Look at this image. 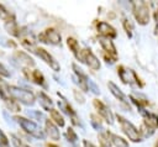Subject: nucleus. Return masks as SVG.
<instances>
[{
	"label": "nucleus",
	"instance_id": "1",
	"mask_svg": "<svg viewBox=\"0 0 158 147\" xmlns=\"http://www.w3.org/2000/svg\"><path fill=\"white\" fill-rule=\"evenodd\" d=\"M14 120L21 126V128L27 132L28 135H31L32 137L35 138H40V140H43L44 138V132L41 130V127L33 122L32 120H28L26 117H22V116H15Z\"/></svg>",
	"mask_w": 158,
	"mask_h": 147
},
{
	"label": "nucleus",
	"instance_id": "2",
	"mask_svg": "<svg viewBox=\"0 0 158 147\" xmlns=\"http://www.w3.org/2000/svg\"><path fill=\"white\" fill-rule=\"evenodd\" d=\"M116 119L118 120V124L121 126V130L128 137V140H131L132 142H141L142 141V136H141L139 130L132 122H130L127 119H125L121 115H116Z\"/></svg>",
	"mask_w": 158,
	"mask_h": 147
},
{
	"label": "nucleus",
	"instance_id": "3",
	"mask_svg": "<svg viewBox=\"0 0 158 147\" xmlns=\"http://www.w3.org/2000/svg\"><path fill=\"white\" fill-rule=\"evenodd\" d=\"M10 94L11 96L23 104V105H27V106H31L35 104L36 99H35V94L27 89H23V88H19V86H15V85H10Z\"/></svg>",
	"mask_w": 158,
	"mask_h": 147
},
{
	"label": "nucleus",
	"instance_id": "4",
	"mask_svg": "<svg viewBox=\"0 0 158 147\" xmlns=\"http://www.w3.org/2000/svg\"><path fill=\"white\" fill-rule=\"evenodd\" d=\"M132 10L139 25H147L149 22V5L146 1H132Z\"/></svg>",
	"mask_w": 158,
	"mask_h": 147
},
{
	"label": "nucleus",
	"instance_id": "5",
	"mask_svg": "<svg viewBox=\"0 0 158 147\" xmlns=\"http://www.w3.org/2000/svg\"><path fill=\"white\" fill-rule=\"evenodd\" d=\"M117 74H118L120 79L122 80V83H125V84L137 85V86H139V88L143 86V84H142V82H141V79H139V77L136 74L135 70H132V69H130V68H126V67H123V65H120V67L117 68Z\"/></svg>",
	"mask_w": 158,
	"mask_h": 147
},
{
	"label": "nucleus",
	"instance_id": "6",
	"mask_svg": "<svg viewBox=\"0 0 158 147\" xmlns=\"http://www.w3.org/2000/svg\"><path fill=\"white\" fill-rule=\"evenodd\" d=\"M27 49H30L31 52H33L35 54H37L42 61H44L54 72H59L60 70V65L59 63L56 61V58L48 52L46 51L44 48H41V47H36V46H32V47H28Z\"/></svg>",
	"mask_w": 158,
	"mask_h": 147
},
{
	"label": "nucleus",
	"instance_id": "7",
	"mask_svg": "<svg viewBox=\"0 0 158 147\" xmlns=\"http://www.w3.org/2000/svg\"><path fill=\"white\" fill-rule=\"evenodd\" d=\"M99 43L104 49V57H105L107 63H114L115 61H117V51H116V47H115L114 42L110 38L100 37Z\"/></svg>",
	"mask_w": 158,
	"mask_h": 147
},
{
	"label": "nucleus",
	"instance_id": "8",
	"mask_svg": "<svg viewBox=\"0 0 158 147\" xmlns=\"http://www.w3.org/2000/svg\"><path fill=\"white\" fill-rule=\"evenodd\" d=\"M78 59H79L80 62L85 63V64H86L90 69H93V70H99L100 67H101L99 58H98V57L91 52V49H89V48L81 49L80 53H79V58H78Z\"/></svg>",
	"mask_w": 158,
	"mask_h": 147
},
{
	"label": "nucleus",
	"instance_id": "9",
	"mask_svg": "<svg viewBox=\"0 0 158 147\" xmlns=\"http://www.w3.org/2000/svg\"><path fill=\"white\" fill-rule=\"evenodd\" d=\"M38 40L43 43H47V44H60V35L57 30L54 28H46L42 33H40L38 36Z\"/></svg>",
	"mask_w": 158,
	"mask_h": 147
},
{
	"label": "nucleus",
	"instance_id": "10",
	"mask_svg": "<svg viewBox=\"0 0 158 147\" xmlns=\"http://www.w3.org/2000/svg\"><path fill=\"white\" fill-rule=\"evenodd\" d=\"M93 105H94V107L96 109L99 116H100L102 120H105L109 125H112V124H114V114L111 112V110L107 107L106 104H104V103H102L101 100H99V99H95V100L93 101Z\"/></svg>",
	"mask_w": 158,
	"mask_h": 147
},
{
	"label": "nucleus",
	"instance_id": "11",
	"mask_svg": "<svg viewBox=\"0 0 158 147\" xmlns=\"http://www.w3.org/2000/svg\"><path fill=\"white\" fill-rule=\"evenodd\" d=\"M143 116V126H146L147 128H149L151 131H156V128L158 127V116L153 112L147 111L146 109L139 111Z\"/></svg>",
	"mask_w": 158,
	"mask_h": 147
},
{
	"label": "nucleus",
	"instance_id": "12",
	"mask_svg": "<svg viewBox=\"0 0 158 147\" xmlns=\"http://www.w3.org/2000/svg\"><path fill=\"white\" fill-rule=\"evenodd\" d=\"M96 27H98L99 35H100L101 37H104V38H110V40H112V38H115V37L117 36L116 30H115L110 23H107V22H105V21L98 22Z\"/></svg>",
	"mask_w": 158,
	"mask_h": 147
},
{
	"label": "nucleus",
	"instance_id": "13",
	"mask_svg": "<svg viewBox=\"0 0 158 147\" xmlns=\"http://www.w3.org/2000/svg\"><path fill=\"white\" fill-rule=\"evenodd\" d=\"M72 67H73V70H74V73H75V75L78 78V84H79L80 89L83 91H89V80H90V78L75 63H73Z\"/></svg>",
	"mask_w": 158,
	"mask_h": 147
},
{
	"label": "nucleus",
	"instance_id": "14",
	"mask_svg": "<svg viewBox=\"0 0 158 147\" xmlns=\"http://www.w3.org/2000/svg\"><path fill=\"white\" fill-rule=\"evenodd\" d=\"M23 74L26 75V78L28 80H32L33 83H36V84H38L41 86H46L44 77L40 70H37V69L31 70L30 68H23Z\"/></svg>",
	"mask_w": 158,
	"mask_h": 147
},
{
	"label": "nucleus",
	"instance_id": "15",
	"mask_svg": "<svg viewBox=\"0 0 158 147\" xmlns=\"http://www.w3.org/2000/svg\"><path fill=\"white\" fill-rule=\"evenodd\" d=\"M58 106H59V109H60L65 115H68V116L72 119V122H73L74 125H79V124H80V122H79V117H78V115L75 114V111L73 110V107H72L64 99L58 101Z\"/></svg>",
	"mask_w": 158,
	"mask_h": 147
},
{
	"label": "nucleus",
	"instance_id": "16",
	"mask_svg": "<svg viewBox=\"0 0 158 147\" xmlns=\"http://www.w3.org/2000/svg\"><path fill=\"white\" fill-rule=\"evenodd\" d=\"M44 132L53 141H58L60 138V132L58 130V126L51 120H46V122H44Z\"/></svg>",
	"mask_w": 158,
	"mask_h": 147
},
{
	"label": "nucleus",
	"instance_id": "17",
	"mask_svg": "<svg viewBox=\"0 0 158 147\" xmlns=\"http://www.w3.org/2000/svg\"><path fill=\"white\" fill-rule=\"evenodd\" d=\"M107 86H109V90H110V93L117 99V100H120L122 104H125L126 106H128V98L123 94V91L114 83V82H109L107 83Z\"/></svg>",
	"mask_w": 158,
	"mask_h": 147
},
{
	"label": "nucleus",
	"instance_id": "18",
	"mask_svg": "<svg viewBox=\"0 0 158 147\" xmlns=\"http://www.w3.org/2000/svg\"><path fill=\"white\" fill-rule=\"evenodd\" d=\"M14 58H15V61H17V62L21 63L22 65H25L23 68H30V67H33V65H35L33 59H32L26 52L16 51L15 54H14Z\"/></svg>",
	"mask_w": 158,
	"mask_h": 147
},
{
	"label": "nucleus",
	"instance_id": "19",
	"mask_svg": "<svg viewBox=\"0 0 158 147\" xmlns=\"http://www.w3.org/2000/svg\"><path fill=\"white\" fill-rule=\"evenodd\" d=\"M38 99H40V105L42 106L43 110L51 111L53 109V101L44 91H40L38 93Z\"/></svg>",
	"mask_w": 158,
	"mask_h": 147
},
{
	"label": "nucleus",
	"instance_id": "20",
	"mask_svg": "<svg viewBox=\"0 0 158 147\" xmlns=\"http://www.w3.org/2000/svg\"><path fill=\"white\" fill-rule=\"evenodd\" d=\"M0 96H1V99L4 100V103L5 101H9V100H11V99H14L12 96H11V94H10V85L0 77Z\"/></svg>",
	"mask_w": 158,
	"mask_h": 147
},
{
	"label": "nucleus",
	"instance_id": "21",
	"mask_svg": "<svg viewBox=\"0 0 158 147\" xmlns=\"http://www.w3.org/2000/svg\"><path fill=\"white\" fill-rule=\"evenodd\" d=\"M107 135H109L111 146H115V147H128V142L125 138H122L121 136H118L116 133H112V132H107Z\"/></svg>",
	"mask_w": 158,
	"mask_h": 147
},
{
	"label": "nucleus",
	"instance_id": "22",
	"mask_svg": "<svg viewBox=\"0 0 158 147\" xmlns=\"http://www.w3.org/2000/svg\"><path fill=\"white\" fill-rule=\"evenodd\" d=\"M0 20H2L5 23L11 22V21H16L14 14H11V12H10L4 5H1V4H0Z\"/></svg>",
	"mask_w": 158,
	"mask_h": 147
},
{
	"label": "nucleus",
	"instance_id": "23",
	"mask_svg": "<svg viewBox=\"0 0 158 147\" xmlns=\"http://www.w3.org/2000/svg\"><path fill=\"white\" fill-rule=\"evenodd\" d=\"M67 44H68L69 49L73 52V54H74L77 58H79L80 48H79V43H78V41H77L75 38H73V37H68V38H67Z\"/></svg>",
	"mask_w": 158,
	"mask_h": 147
},
{
	"label": "nucleus",
	"instance_id": "24",
	"mask_svg": "<svg viewBox=\"0 0 158 147\" xmlns=\"http://www.w3.org/2000/svg\"><path fill=\"white\" fill-rule=\"evenodd\" d=\"M49 115H51V121H53V122H54L56 125H58L59 127H63V126H64V119H63V116L59 114L58 110L52 109V110L49 111Z\"/></svg>",
	"mask_w": 158,
	"mask_h": 147
},
{
	"label": "nucleus",
	"instance_id": "25",
	"mask_svg": "<svg viewBox=\"0 0 158 147\" xmlns=\"http://www.w3.org/2000/svg\"><path fill=\"white\" fill-rule=\"evenodd\" d=\"M5 28H6V31H7L10 35H12V36H15V37H20V36H21V31H20V28H19L16 21H11V22L5 23Z\"/></svg>",
	"mask_w": 158,
	"mask_h": 147
},
{
	"label": "nucleus",
	"instance_id": "26",
	"mask_svg": "<svg viewBox=\"0 0 158 147\" xmlns=\"http://www.w3.org/2000/svg\"><path fill=\"white\" fill-rule=\"evenodd\" d=\"M99 142H100V147H111V142L107 132H102L99 135Z\"/></svg>",
	"mask_w": 158,
	"mask_h": 147
},
{
	"label": "nucleus",
	"instance_id": "27",
	"mask_svg": "<svg viewBox=\"0 0 158 147\" xmlns=\"http://www.w3.org/2000/svg\"><path fill=\"white\" fill-rule=\"evenodd\" d=\"M5 105H6V107H7L10 111H14V112H19V111L21 110L19 103H17L15 99H11V100H9V101H5Z\"/></svg>",
	"mask_w": 158,
	"mask_h": 147
},
{
	"label": "nucleus",
	"instance_id": "28",
	"mask_svg": "<svg viewBox=\"0 0 158 147\" xmlns=\"http://www.w3.org/2000/svg\"><path fill=\"white\" fill-rule=\"evenodd\" d=\"M65 137H67V140H68L69 142H72V143H75V142L78 141V135L75 133V131H74L72 127H68V128H67Z\"/></svg>",
	"mask_w": 158,
	"mask_h": 147
},
{
	"label": "nucleus",
	"instance_id": "29",
	"mask_svg": "<svg viewBox=\"0 0 158 147\" xmlns=\"http://www.w3.org/2000/svg\"><path fill=\"white\" fill-rule=\"evenodd\" d=\"M90 119H91L90 122H91V125H93L94 128H96L98 131L102 130V125H101V120H100V117H98L96 115H91Z\"/></svg>",
	"mask_w": 158,
	"mask_h": 147
},
{
	"label": "nucleus",
	"instance_id": "30",
	"mask_svg": "<svg viewBox=\"0 0 158 147\" xmlns=\"http://www.w3.org/2000/svg\"><path fill=\"white\" fill-rule=\"evenodd\" d=\"M122 25H123V28L126 30V33L128 35V37H131V36H132V30H133V27H132V23L130 22V20L123 19Z\"/></svg>",
	"mask_w": 158,
	"mask_h": 147
},
{
	"label": "nucleus",
	"instance_id": "31",
	"mask_svg": "<svg viewBox=\"0 0 158 147\" xmlns=\"http://www.w3.org/2000/svg\"><path fill=\"white\" fill-rule=\"evenodd\" d=\"M11 141H12V145L15 146V147H30V146H27L25 142H22L20 138H17L16 136H14V135H11Z\"/></svg>",
	"mask_w": 158,
	"mask_h": 147
},
{
	"label": "nucleus",
	"instance_id": "32",
	"mask_svg": "<svg viewBox=\"0 0 158 147\" xmlns=\"http://www.w3.org/2000/svg\"><path fill=\"white\" fill-rule=\"evenodd\" d=\"M0 147H9V140L1 130H0Z\"/></svg>",
	"mask_w": 158,
	"mask_h": 147
},
{
	"label": "nucleus",
	"instance_id": "33",
	"mask_svg": "<svg viewBox=\"0 0 158 147\" xmlns=\"http://www.w3.org/2000/svg\"><path fill=\"white\" fill-rule=\"evenodd\" d=\"M0 77H5V78L10 77V72L6 69V67L2 63H0Z\"/></svg>",
	"mask_w": 158,
	"mask_h": 147
},
{
	"label": "nucleus",
	"instance_id": "34",
	"mask_svg": "<svg viewBox=\"0 0 158 147\" xmlns=\"http://www.w3.org/2000/svg\"><path fill=\"white\" fill-rule=\"evenodd\" d=\"M89 90H91V91H93L94 94H99V93H100L99 88L96 86V84H95V83H94V82H93L91 79L89 80Z\"/></svg>",
	"mask_w": 158,
	"mask_h": 147
},
{
	"label": "nucleus",
	"instance_id": "35",
	"mask_svg": "<svg viewBox=\"0 0 158 147\" xmlns=\"http://www.w3.org/2000/svg\"><path fill=\"white\" fill-rule=\"evenodd\" d=\"M74 96H75V99H77L78 101H80L81 104L84 103V96H83L80 93H78V90H74Z\"/></svg>",
	"mask_w": 158,
	"mask_h": 147
},
{
	"label": "nucleus",
	"instance_id": "36",
	"mask_svg": "<svg viewBox=\"0 0 158 147\" xmlns=\"http://www.w3.org/2000/svg\"><path fill=\"white\" fill-rule=\"evenodd\" d=\"M153 16H154V20L158 22V2L154 4V11H153Z\"/></svg>",
	"mask_w": 158,
	"mask_h": 147
},
{
	"label": "nucleus",
	"instance_id": "37",
	"mask_svg": "<svg viewBox=\"0 0 158 147\" xmlns=\"http://www.w3.org/2000/svg\"><path fill=\"white\" fill-rule=\"evenodd\" d=\"M83 145H84V147H94L90 142H88V141H83Z\"/></svg>",
	"mask_w": 158,
	"mask_h": 147
},
{
	"label": "nucleus",
	"instance_id": "38",
	"mask_svg": "<svg viewBox=\"0 0 158 147\" xmlns=\"http://www.w3.org/2000/svg\"><path fill=\"white\" fill-rule=\"evenodd\" d=\"M47 147H58V146H56V145H53V143H48Z\"/></svg>",
	"mask_w": 158,
	"mask_h": 147
},
{
	"label": "nucleus",
	"instance_id": "39",
	"mask_svg": "<svg viewBox=\"0 0 158 147\" xmlns=\"http://www.w3.org/2000/svg\"><path fill=\"white\" fill-rule=\"evenodd\" d=\"M154 147H158V143H156V146H154Z\"/></svg>",
	"mask_w": 158,
	"mask_h": 147
},
{
	"label": "nucleus",
	"instance_id": "40",
	"mask_svg": "<svg viewBox=\"0 0 158 147\" xmlns=\"http://www.w3.org/2000/svg\"><path fill=\"white\" fill-rule=\"evenodd\" d=\"M9 147H10V146H9Z\"/></svg>",
	"mask_w": 158,
	"mask_h": 147
}]
</instances>
